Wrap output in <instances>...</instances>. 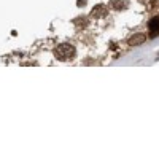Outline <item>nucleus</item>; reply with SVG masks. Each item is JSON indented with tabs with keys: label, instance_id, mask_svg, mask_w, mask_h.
I'll return each mask as SVG.
<instances>
[{
	"label": "nucleus",
	"instance_id": "1",
	"mask_svg": "<svg viewBox=\"0 0 159 159\" xmlns=\"http://www.w3.org/2000/svg\"><path fill=\"white\" fill-rule=\"evenodd\" d=\"M76 54V49L73 45H69V43H62L59 45L56 49H54V56L56 59L59 61H72Z\"/></svg>",
	"mask_w": 159,
	"mask_h": 159
},
{
	"label": "nucleus",
	"instance_id": "2",
	"mask_svg": "<svg viewBox=\"0 0 159 159\" xmlns=\"http://www.w3.org/2000/svg\"><path fill=\"white\" fill-rule=\"evenodd\" d=\"M148 32H150V38H154L159 35V16H154L150 19L148 22Z\"/></svg>",
	"mask_w": 159,
	"mask_h": 159
},
{
	"label": "nucleus",
	"instance_id": "3",
	"mask_svg": "<svg viewBox=\"0 0 159 159\" xmlns=\"http://www.w3.org/2000/svg\"><path fill=\"white\" fill-rule=\"evenodd\" d=\"M145 40H147V35H145V34H137V35H134V37L129 40V45L137 46V45H142Z\"/></svg>",
	"mask_w": 159,
	"mask_h": 159
},
{
	"label": "nucleus",
	"instance_id": "4",
	"mask_svg": "<svg viewBox=\"0 0 159 159\" xmlns=\"http://www.w3.org/2000/svg\"><path fill=\"white\" fill-rule=\"evenodd\" d=\"M127 5V0H111L110 2V7H113L115 10H124Z\"/></svg>",
	"mask_w": 159,
	"mask_h": 159
},
{
	"label": "nucleus",
	"instance_id": "5",
	"mask_svg": "<svg viewBox=\"0 0 159 159\" xmlns=\"http://www.w3.org/2000/svg\"><path fill=\"white\" fill-rule=\"evenodd\" d=\"M105 11H107V10H105V7H103V5H99L97 8H94V10H92V16L99 18V16L105 15Z\"/></svg>",
	"mask_w": 159,
	"mask_h": 159
},
{
	"label": "nucleus",
	"instance_id": "6",
	"mask_svg": "<svg viewBox=\"0 0 159 159\" xmlns=\"http://www.w3.org/2000/svg\"><path fill=\"white\" fill-rule=\"evenodd\" d=\"M142 2H143V0H142Z\"/></svg>",
	"mask_w": 159,
	"mask_h": 159
}]
</instances>
